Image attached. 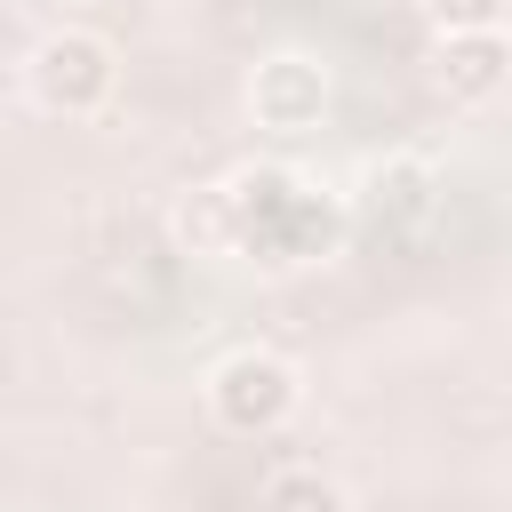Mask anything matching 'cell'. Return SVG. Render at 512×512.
Returning a JSON list of instances; mask_svg holds the SVG:
<instances>
[{
  "label": "cell",
  "mask_w": 512,
  "mask_h": 512,
  "mask_svg": "<svg viewBox=\"0 0 512 512\" xmlns=\"http://www.w3.org/2000/svg\"><path fill=\"white\" fill-rule=\"evenodd\" d=\"M448 64H456V88H464V96H488V88H496V32L448 40Z\"/></svg>",
  "instance_id": "obj_2"
},
{
  "label": "cell",
  "mask_w": 512,
  "mask_h": 512,
  "mask_svg": "<svg viewBox=\"0 0 512 512\" xmlns=\"http://www.w3.org/2000/svg\"><path fill=\"white\" fill-rule=\"evenodd\" d=\"M264 512H336V488H328V480H312V472H288V480H272Z\"/></svg>",
  "instance_id": "obj_3"
},
{
  "label": "cell",
  "mask_w": 512,
  "mask_h": 512,
  "mask_svg": "<svg viewBox=\"0 0 512 512\" xmlns=\"http://www.w3.org/2000/svg\"><path fill=\"white\" fill-rule=\"evenodd\" d=\"M104 88H112V56H104L96 40H48V48H40V104L88 112Z\"/></svg>",
  "instance_id": "obj_1"
},
{
  "label": "cell",
  "mask_w": 512,
  "mask_h": 512,
  "mask_svg": "<svg viewBox=\"0 0 512 512\" xmlns=\"http://www.w3.org/2000/svg\"><path fill=\"white\" fill-rule=\"evenodd\" d=\"M432 16L448 32H496V0H432Z\"/></svg>",
  "instance_id": "obj_4"
}]
</instances>
